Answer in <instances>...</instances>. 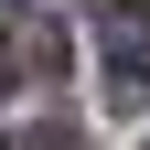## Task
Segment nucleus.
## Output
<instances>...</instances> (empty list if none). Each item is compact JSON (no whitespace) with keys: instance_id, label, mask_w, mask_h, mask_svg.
Wrapping results in <instances>:
<instances>
[{"instance_id":"2","label":"nucleus","mask_w":150,"mask_h":150,"mask_svg":"<svg viewBox=\"0 0 150 150\" xmlns=\"http://www.w3.org/2000/svg\"><path fill=\"white\" fill-rule=\"evenodd\" d=\"M0 86H11V43H0Z\"/></svg>"},{"instance_id":"1","label":"nucleus","mask_w":150,"mask_h":150,"mask_svg":"<svg viewBox=\"0 0 150 150\" xmlns=\"http://www.w3.org/2000/svg\"><path fill=\"white\" fill-rule=\"evenodd\" d=\"M97 43H107V64H118V75H150V11H139V0H118V11L97 22Z\"/></svg>"}]
</instances>
